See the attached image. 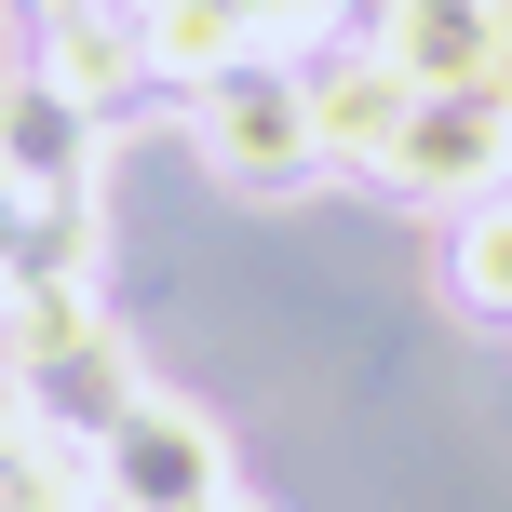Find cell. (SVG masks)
Wrapping results in <instances>:
<instances>
[{"label":"cell","instance_id":"4","mask_svg":"<svg viewBox=\"0 0 512 512\" xmlns=\"http://www.w3.org/2000/svg\"><path fill=\"white\" fill-rule=\"evenodd\" d=\"M378 176L405 189V203H499L512 189V108L499 95H418Z\"/></svg>","mask_w":512,"mask_h":512},{"label":"cell","instance_id":"9","mask_svg":"<svg viewBox=\"0 0 512 512\" xmlns=\"http://www.w3.org/2000/svg\"><path fill=\"white\" fill-rule=\"evenodd\" d=\"M135 27H149L162 95H203V81H230V68H256V54H270L243 0H135Z\"/></svg>","mask_w":512,"mask_h":512},{"label":"cell","instance_id":"15","mask_svg":"<svg viewBox=\"0 0 512 512\" xmlns=\"http://www.w3.org/2000/svg\"><path fill=\"white\" fill-rule=\"evenodd\" d=\"M203 512H270V499H243V486H230V499H203Z\"/></svg>","mask_w":512,"mask_h":512},{"label":"cell","instance_id":"1","mask_svg":"<svg viewBox=\"0 0 512 512\" xmlns=\"http://www.w3.org/2000/svg\"><path fill=\"white\" fill-rule=\"evenodd\" d=\"M0 391L27 418H54L68 445H108V418L149 391V364H135L122 310L95 283H14L0 297Z\"/></svg>","mask_w":512,"mask_h":512},{"label":"cell","instance_id":"3","mask_svg":"<svg viewBox=\"0 0 512 512\" xmlns=\"http://www.w3.org/2000/svg\"><path fill=\"white\" fill-rule=\"evenodd\" d=\"M95 472H108V512H203V499H230V445H216V418L176 405V391H135V405L108 418Z\"/></svg>","mask_w":512,"mask_h":512},{"label":"cell","instance_id":"13","mask_svg":"<svg viewBox=\"0 0 512 512\" xmlns=\"http://www.w3.org/2000/svg\"><path fill=\"white\" fill-rule=\"evenodd\" d=\"M27 216H41V189H27L14 162H0V270H14V243H27Z\"/></svg>","mask_w":512,"mask_h":512},{"label":"cell","instance_id":"7","mask_svg":"<svg viewBox=\"0 0 512 512\" xmlns=\"http://www.w3.org/2000/svg\"><path fill=\"white\" fill-rule=\"evenodd\" d=\"M41 81H54V95H81L95 122H122L135 95H162V68H149V27H135V0H108V14H68V27H41Z\"/></svg>","mask_w":512,"mask_h":512},{"label":"cell","instance_id":"2","mask_svg":"<svg viewBox=\"0 0 512 512\" xmlns=\"http://www.w3.org/2000/svg\"><path fill=\"white\" fill-rule=\"evenodd\" d=\"M189 149H203V176L256 189V203L310 189V176H324V122H310V68L256 54V68L203 81V95H189Z\"/></svg>","mask_w":512,"mask_h":512},{"label":"cell","instance_id":"10","mask_svg":"<svg viewBox=\"0 0 512 512\" xmlns=\"http://www.w3.org/2000/svg\"><path fill=\"white\" fill-rule=\"evenodd\" d=\"M0 512H108L95 445H68L54 418H27L14 391H0Z\"/></svg>","mask_w":512,"mask_h":512},{"label":"cell","instance_id":"8","mask_svg":"<svg viewBox=\"0 0 512 512\" xmlns=\"http://www.w3.org/2000/svg\"><path fill=\"white\" fill-rule=\"evenodd\" d=\"M95 135H108V122H95L81 95H54L41 68L0 81V162H14L27 189H95Z\"/></svg>","mask_w":512,"mask_h":512},{"label":"cell","instance_id":"11","mask_svg":"<svg viewBox=\"0 0 512 512\" xmlns=\"http://www.w3.org/2000/svg\"><path fill=\"white\" fill-rule=\"evenodd\" d=\"M459 297L486 310V324H512V189L459 216Z\"/></svg>","mask_w":512,"mask_h":512},{"label":"cell","instance_id":"5","mask_svg":"<svg viewBox=\"0 0 512 512\" xmlns=\"http://www.w3.org/2000/svg\"><path fill=\"white\" fill-rule=\"evenodd\" d=\"M378 54L418 95H499L512 108V0H378Z\"/></svg>","mask_w":512,"mask_h":512},{"label":"cell","instance_id":"12","mask_svg":"<svg viewBox=\"0 0 512 512\" xmlns=\"http://www.w3.org/2000/svg\"><path fill=\"white\" fill-rule=\"evenodd\" d=\"M243 14H256V41H270V54H297V41H324L351 0H243Z\"/></svg>","mask_w":512,"mask_h":512},{"label":"cell","instance_id":"14","mask_svg":"<svg viewBox=\"0 0 512 512\" xmlns=\"http://www.w3.org/2000/svg\"><path fill=\"white\" fill-rule=\"evenodd\" d=\"M68 14H108V0H27V27H68Z\"/></svg>","mask_w":512,"mask_h":512},{"label":"cell","instance_id":"6","mask_svg":"<svg viewBox=\"0 0 512 512\" xmlns=\"http://www.w3.org/2000/svg\"><path fill=\"white\" fill-rule=\"evenodd\" d=\"M405 108H418V81L391 68L378 41H337L324 68H310V122H324V162H337V176H378L391 135H405Z\"/></svg>","mask_w":512,"mask_h":512}]
</instances>
